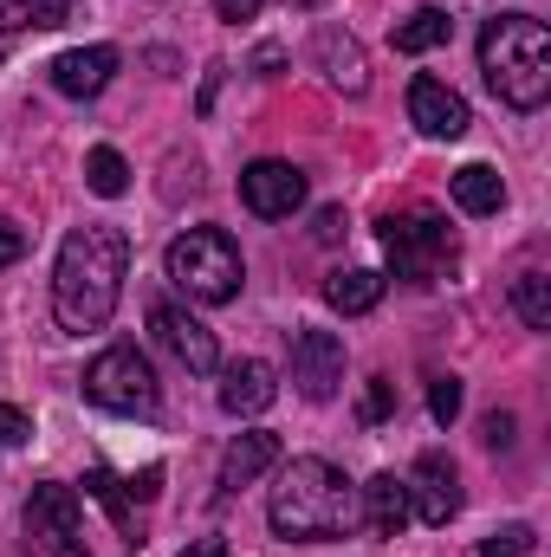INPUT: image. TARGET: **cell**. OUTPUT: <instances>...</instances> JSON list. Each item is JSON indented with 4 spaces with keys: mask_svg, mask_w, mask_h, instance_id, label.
<instances>
[{
    "mask_svg": "<svg viewBox=\"0 0 551 557\" xmlns=\"http://www.w3.org/2000/svg\"><path fill=\"white\" fill-rule=\"evenodd\" d=\"M267 467H279V434H267V428L234 434V441H228V454H221V486H228V493H241V486H254Z\"/></svg>",
    "mask_w": 551,
    "mask_h": 557,
    "instance_id": "cell-15",
    "label": "cell"
},
{
    "mask_svg": "<svg viewBox=\"0 0 551 557\" xmlns=\"http://www.w3.org/2000/svg\"><path fill=\"white\" fill-rule=\"evenodd\" d=\"M111 78H118V46H78V52H59L52 59L59 98H98Z\"/></svg>",
    "mask_w": 551,
    "mask_h": 557,
    "instance_id": "cell-13",
    "label": "cell"
},
{
    "mask_svg": "<svg viewBox=\"0 0 551 557\" xmlns=\"http://www.w3.org/2000/svg\"><path fill=\"white\" fill-rule=\"evenodd\" d=\"M72 0H0V33H52L65 26Z\"/></svg>",
    "mask_w": 551,
    "mask_h": 557,
    "instance_id": "cell-20",
    "label": "cell"
},
{
    "mask_svg": "<svg viewBox=\"0 0 551 557\" xmlns=\"http://www.w3.org/2000/svg\"><path fill=\"white\" fill-rule=\"evenodd\" d=\"M526 552H532V525H506L480 545V557H526Z\"/></svg>",
    "mask_w": 551,
    "mask_h": 557,
    "instance_id": "cell-26",
    "label": "cell"
},
{
    "mask_svg": "<svg viewBox=\"0 0 551 557\" xmlns=\"http://www.w3.org/2000/svg\"><path fill=\"white\" fill-rule=\"evenodd\" d=\"M20 253H26V234H20V227H7V221H0V267H13V260H20Z\"/></svg>",
    "mask_w": 551,
    "mask_h": 557,
    "instance_id": "cell-31",
    "label": "cell"
},
{
    "mask_svg": "<svg viewBox=\"0 0 551 557\" xmlns=\"http://www.w3.org/2000/svg\"><path fill=\"white\" fill-rule=\"evenodd\" d=\"M338 234H344V214H338V208H325V214H318V227H311V240H325V247H331Z\"/></svg>",
    "mask_w": 551,
    "mask_h": 557,
    "instance_id": "cell-33",
    "label": "cell"
},
{
    "mask_svg": "<svg viewBox=\"0 0 551 557\" xmlns=\"http://www.w3.org/2000/svg\"><path fill=\"white\" fill-rule=\"evenodd\" d=\"M26 434H33V421L20 416V409H7V403H0V447H20Z\"/></svg>",
    "mask_w": 551,
    "mask_h": 557,
    "instance_id": "cell-28",
    "label": "cell"
},
{
    "mask_svg": "<svg viewBox=\"0 0 551 557\" xmlns=\"http://www.w3.org/2000/svg\"><path fill=\"white\" fill-rule=\"evenodd\" d=\"M85 182H91V195H105V201H118L124 188H131V162L111 149V143H98L91 156H85Z\"/></svg>",
    "mask_w": 551,
    "mask_h": 557,
    "instance_id": "cell-22",
    "label": "cell"
},
{
    "mask_svg": "<svg viewBox=\"0 0 551 557\" xmlns=\"http://www.w3.org/2000/svg\"><path fill=\"white\" fill-rule=\"evenodd\" d=\"M279 539L292 545H325V539H344L357 525V486L344 480V467H331L325 454H298L285 460L273 486V506H267Z\"/></svg>",
    "mask_w": 551,
    "mask_h": 557,
    "instance_id": "cell-2",
    "label": "cell"
},
{
    "mask_svg": "<svg viewBox=\"0 0 551 557\" xmlns=\"http://www.w3.org/2000/svg\"><path fill=\"white\" fill-rule=\"evenodd\" d=\"M260 7H267V0H215V13H221L228 26H241V20H254Z\"/></svg>",
    "mask_w": 551,
    "mask_h": 557,
    "instance_id": "cell-29",
    "label": "cell"
},
{
    "mask_svg": "<svg viewBox=\"0 0 551 557\" xmlns=\"http://www.w3.org/2000/svg\"><path fill=\"white\" fill-rule=\"evenodd\" d=\"M357 499H364V525H370L377 539H396V532L409 525V480L377 473L370 486H357Z\"/></svg>",
    "mask_w": 551,
    "mask_h": 557,
    "instance_id": "cell-16",
    "label": "cell"
},
{
    "mask_svg": "<svg viewBox=\"0 0 551 557\" xmlns=\"http://www.w3.org/2000/svg\"><path fill=\"white\" fill-rule=\"evenodd\" d=\"M241 201L260 221H285L292 208H305V175L292 162H279V156H260V162L241 169Z\"/></svg>",
    "mask_w": 551,
    "mask_h": 557,
    "instance_id": "cell-9",
    "label": "cell"
},
{
    "mask_svg": "<svg viewBox=\"0 0 551 557\" xmlns=\"http://www.w3.org/2000/svg\"><path fill=\"white\" fill-rule=\"evenodd\" d=\"M448 33H454V20H448L441 7H415L409 20L396 26V52H434Z\"/></svg>",
    "mask_w": 551,
    "mask_h": 557,
    "instance_id": "cell-21",
    "label": "cell"
},
{
    "mask_svg": "<svg viewBox=\"0 0 551 557\" xmlns=\"http://www.w3.org/2000/svg\"><path fill=\"white\" fill-rule=\"evenodd\" d=\"M85 493H91V499H98V506H105V512L118 519V532H124V539L137 545V519H131V493H124V480L98 467V473H85Z\"/></svg>",
    "mask_w": 551,
    "mask_h": 557,
    "instance_id": "cell-23",
    "label": "cell"
},
{
    "mask_svg": "<svg viewBox=\"0 0 551 557\" xmlns=\"http://www.w3.org/2000/svg\"><path fill=\"white\" fill-rule=\"evenodd\" d=\"M124 493H131V499H156V493H162V467H143Z\"/></svg>",
    "mask_w": 551,
    "mask_h": 557,
    "instance_id": "cell-30",
    "label": "cell"
},
{
    "mask_svg": "<svg viewBox=\"0 0 551 557\" xmlns=\"http://www.w3.org/2000/svg\"><path fill=\"white\" fill-rule=\"evenodd\" d=\"M344 383V337L331 331H298L292 337V389L305 403H331Z\"/></svg>",
    "mask_w": 551,
    "mask_h": 557,
    "instance_id": "cell-8",
    "label": "cell"
},
{
    "mask_svg": "<svg viewBox=\"0 0 551 557\" xmlns=\"http://www.w3.org/2000/svg\"><path fill=\"white\" fill-rule=\"evenodd\" d=\"M487 447H513V416H487Z\"/></svg>",
    "mask_w": 551,
    "mask_h": 557,
    "instance_id": "cell-32",
    "label": "cell"
},
{
    "mask_svg": "<svg viewBox=\"0 0 551 557\" xmlns=\"http://www.w3.org/2000/svg\"><path fill=\"white\" fill-rule=\"evenodd\" d=\"M26 557H91L72 486H59V480L33 486V499H26Z\"/></svg>",
    "mask_w": 551,
    "mask_h": 557,
    "instance_id": "cell-7",
    "label": "cell"
},
{
    "mask_svg": "<svg viewBox=\"0 0 551 557\" xmlns=\"http://www.w3.org/2000/svg\"><path fill=\"white\" fill-rule=\"evenodd\" d=\"M448 188H454V208H461V214H500V201H506V182H500V169H487V162L454 169Z\"/></svg>",
    "mask_w": 551,
    "mask_h": 557,
    "instance_id": "cell-17",
    "label": "cell"
},
{
    "mask_svg": "<svg viewBox=\"0 0 551 557\" xmlns=\"http://www.w3.org/2000/svg\"><path fill=\"white\" fill-rule=\"evenodd\" d=\"M131 278V240L118 227H72L52 267V318L59 331H105Z\"/></svg>",
    "mask_w": 551,
    "mask_h": 557,
    "instance_id": "cell-1",
    "label": "cell"
},
{
    "mask_svg": "<svg viewBox=\"0 0 551 557\" xmlns=\"http://www.w3.org/2000/svg\"><path fill=\"white\" fill-rule=\"evenodd\" d=\"M254 72H260V78H273V72H279V46H260V59H254Z\"/></svg>",
    "mask_w": 551,
    "mask_h": 557,
    "instance_id": "cell-35",
    "label": "cell"
},
{
    "mask_svg": "<svg viewBox=\"0 0 551 557\" xmlns=\"http://www.w3.org/2000/svg\"><path fill=\"white\" fill-rule=\"evenodd\" d=\"M409 512L421 525H448L461 512V473L448 454H415V473H409Z\"/></svg>",
    "mask_w": 551,
    "mask_h": 557,
    "instance_id": "cell-10",
    "label": "cell"
},
{
    "mask_svg": "<svg viewBox=\"0 0 551 557\" xmlns=\"http://www.w3.org/2000/svg\"><path fill=\"white\" fill-rule=\"evenodd\" d=\"M162 273L175 278L195 305H228L247 285V260H241V247H234L228 227H188L182 240H169Z\"/></svg>",
    "mask_w": 551,
    "mask_h": 557,
    "instance_id": "cell-4",
    "label": "cell"
},
{
    "mask_svg": "<svg viewBox=\"0 0 551 557\" xmlns=\"http://www.w3.org/2000/svg\"><path fill=\"white\" fill-rule=\"evenodd\" d=\"M149 331L175 350V363H188L195 376H215L221 370V344H215V331L201 324V318H188L182 305H156L149 311Z\"/></svg>",
    "mask_w": 551,
    "mask_h": 557,
    "instance_id": "cell-11",
    "label": "cell"
},
{
    "mask_svg": "<svg viewBox=\"0 0 551 557\" xmlns=\"http://www.w3.org/2000/svg\"><path fill=\"white\" fill-rule=\"evenodd\" d=\"M428 416L441 421V428L461 416V383H454V376H434V389H428Z\"/></svg>",
    "mask_w": 551,
    "mask_h": 557,
    "instance_id": "cell-27",
    "label": "cell"
},
{
    "mask_svg": "<svg viewBox=\"0 0 551 557\" xmlns=\"http://www.w3.org/2000/svg\"><path fill=\"white\" fill-rule=\"evenodd\" d=\"M377 298H383V273H370V267H351V273L325 278V305H331V311H344V318L370 311Z\"/></svg>",
    "mask_w": 551,
    "mask_h": 557,
    "instance_id": "cell-19",
    "label": "cell"
},
{
    "mask_svg": "<svg viewBox=\"0 0 551 557\" xmlns=\"http://www.w3.org/2000/svg\"><path fill=\"white\" fill-rule=\"evenodd\" d=\"M273 396H279L273 363L241 357V363L221 370V409H228V416H260V409H273Z\"/></svg>",
    "mask_w": 551,
    "mask_h": 557,
    "instance_id": "cell-14",
    "label": "cell"
},
{
    "mask_svg": "<svg viewBox=\"0 0 551 557\" xmlns=\"http://www.w3.org/2000/svg\"><path fill=\"white\" fill-rule=\"evenodd\" d=\"M390 409H396V383H390V376H370V389H364V409H357V421H364V428H377V421L390 416Z\"/></svg>",
    "mask_w": 551,
    "mask_h": 557,
    "instance_id": "cell-25",
    "label": "cell"
},
{
    "mask_svg": "<svg viewBox=\"0 0 551 557\" xmlns=\"http://www.w3.org/2000/svg\"><path fill=\"white\" fill-rule=\"evenodd\" d=\"M513 311H519L532 331H551V278L546 273H519L513 278Z\"/></svg>",
    "mask_w": 551,
    "mask_h": 557,
    "instance_id": "cell-24",
    "label": "cell"
},
{
    "mask_svg": "<svg viewBox=\"0 0 551 557\" xmlns=\"http://www.w3.org/2000/svg\"><path fill=\"white\" fill-rule=\"evenodd\" d=\"M409 124L434 143H454L474 117H467V98L461 91H448L441 78H415L409 85Z\"/></svg>",
    "mask_w": 551,
    "mask_h": 557,
    "instance_id": "cell-12",
    "label": "cell"
},
{
    "mask_svg": "<svg viewBox=\"0 0 551 557\" xmlns=\"http://www.w3.org/2000/svg\"><path fill=\"white\" fill-rule=\"evenodd\" d=\"M480 72H487V85H493L500 104L539 111L551 98L546 20H532V13H493V20L480 26Z\"/></svg>",
    "mask_w": 551,
    "mask_h": 557,
    "instance_id": "cell-3",
    "label": "cell"
},
{
    "mask_svg": "<svg viewBox=\"0 0 551 557\" xmlns=\"http://www.w3.org/2000/svg\"><path fill=\"white\" fill-rule=\"evenodd\" d=\"M85 403L111 409V416H156L162 389H156V370L137 344H111L85 363Z\"/></svg>",
    "mask_w": 551,
    "mask_h": 557,
    "instance_id": "cell-6",
    "label": "cell"
},
{
    "mask_svg": "<svg viewBox=\"0 0 551 557\" xmlns=\"http://www.w3.org/2000/svg\"><path fill=\"white\" fill-rule=\"evenodd\" d=\"M318 65H325V78H331L338 91H351V98L370 85V78H364V52H357V39H344L338 26L318 33Z\"/></svg>",
    "mask_w": 551,
    "mask_h": 557,
    "instance_id": "cell-18",
    "label": "cell"
},
{
    "mask_svg": "<svg viewBox=\"0 0 551 557\" xmlns=\"http://www.w3.org/2000/svg\"><path fill=\"white\" fill-rule=\"evenodd\" d=\"M175 557H234V552H228V539H195L188 552H175Z\"/></svg>",
    "mask_w": 551,
    "mask_h": 557,
    "instance_id": "cell-34",
    "label": "cell"
},
{
    "mask_svg": "<svg viewBox=\"0 0 551 557\" xmlns=\"http://www.w3.org/2000/svg\"><path fill=\"white\" fill-rule=\"evenodd\" d=\"M383 253H390V273L396 278H409V285H434V278L454 267V227H448L434 208L383 214Z\"/></svg>",
    "mask_w": 551,
    "mask_h": 557,
    "instance_id": "cell-5",
    "label": "cell"
}]
</instances>
